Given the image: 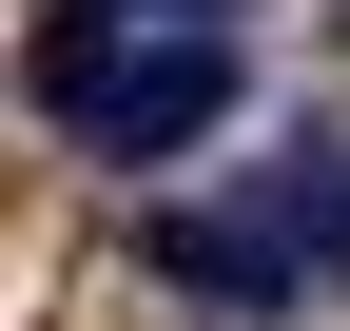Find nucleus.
Listing matches in <instances>:
<instances>
[{"label":"nucleus","instance_id":"f03ea898","mask_svg":"<svg viewBox=\"0 0 350 331\" xmlns=\"http://www.w3.org/2000/svg\"><path fill=\"white\" fill-rule=\"evenodd\" d=\"M137 254H156V293H195V331H292L312 312V254H292L253 195H175Z\"/></svg>","mask_w":350,"mask_h":331},{"label":"nucleus","instance_id":"f257e3e1","mask_svg":"<svg viewBox=\"0 0 350 331\" xmlns=\"http://www.w3.org/2000/svg\"><path fill=\"white\" fill-rule=\"evenodd\" d=\"M39 117H59L98 176H156V156H195L214 117H234V39H175V20H117L78 78H39Z\"/></svg>","mask_w":350,"mask_h":331}]
</instances>
